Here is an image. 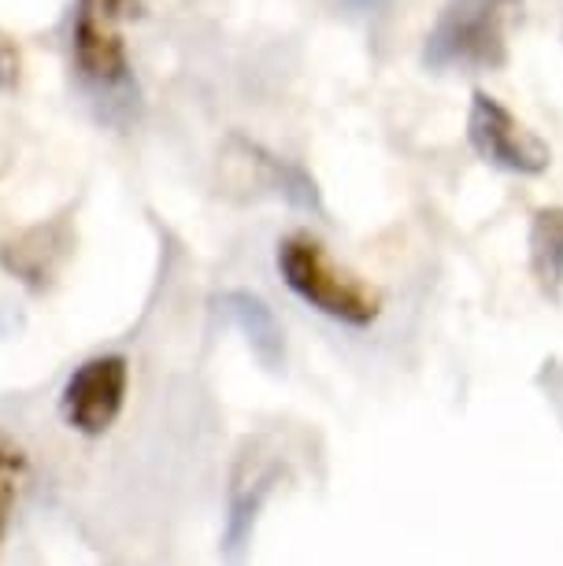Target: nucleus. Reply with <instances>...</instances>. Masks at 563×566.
<instances>
[{"label": "nucleus", "mask_w": 563, "mask_h": 566, "mask_svg": "<svg viewBox=\"0 0 563 566\" xmlns=\"http://www.w3.org/2000/svg\"><path fill=\"white\" fill-rule=\"evenodd\" d=\"M71 60L74 74H79L82 90L101 104V112L115 119L137 108V78L134 63L126 52V41L119 27L108 19L79 12L71 27Z\"/></svg>", "instance_id": "obj_3"}, {"label": "nucleus", "mask_w": 563, "mask_h": 566, "mask_svg": "<svg viewBox=\"0 0 563 566\" xmlns=\"http://www.w3.org/2000/svg\"><path fill=\"white\" fill-rule=\"evenodd\" d=\"M274 266H279L285 290L312 312L334 318L348 329H367L378 323L382 296L367 282H359L353 271L337 266L326 244L312 233L282 238L279 252H274Z\"/></svg>", "instance_id": "obj_2"}, {"label": "nucleus", "mask_w": 563, "mask_h": 566, "mask_svg": "<svg viewBox=\"0 0 563 566\" xmlns=\"http://www.w3.org/2000/svg\"><path fill=\"white\" fill-rule=\"evenodd\" d=\"M467 142H471L475 156L482 159L486 167L504 170V175L534 178V175H545L552 164V148L486 90H475V97H471Z\"/></svg>", "instance_id": "obj_5"}, {"label": "nucleus", "mask_w": 563, "mask_h": 566, "mask_svg": "<svg viewBox=\"0 0 563 566\" xmlns=\"http://www.w3.org/2000/svg\"><path fill=\"white\" fill-rule=\"evenodd\" d=\"M23 82V52H19V41L0 30V93H12Z\"/></svg>", "instance_id": "obj_10"}, {"label": "nucleus", "mask_w": 563, "mask_h": 566, "mask_svg": "<svg viewBox=\"0 0 563 566\" xmlns=\"http://www.w3.org/2000/svg\"><path fill=\"white\" fill-rule=\"evenodd\" d=\"M353 12H382V8L389 4V0H345Z\"/></svg>", "instance_id": "obj_12"}, {"label": "nucleus", "mask_w": 563, "mask_h": 566, "mask_svg": "<svg viewBox=\"0 0 563 566\" xmlns=\"http://www.w3.org/2000/svg\"><path fill=\"white\" fill-rule=\"evenodd\" d=\"M526 0H445L423 38V67L434 74L501 71L512 56V30L523 23Z\"/></svg>", "instance_id": "obj_1"}, {"label": "nucleus", "mask_w": 563, "mask_h": 566, "mask_svg": "<svg viewBox=\"0 0 563 566\" xmlns=\"http://www.w3.org/2000/svg\"><path fill=\"white\" fill-rule=\"evenodd\" d=\"M131 392V359L123 352H101L71 370L60 389V419L82 437H104L119 422Z\"/></svg>", "instance_id": "obj_4"}, {"label": "nucleus", "mask_w": 563, "mask_h": 566, "mask_svg": "<svg viewBox=\"0 0 563 566\" xmlns=\"http://www.w3.org/2000/svg\"><path fill=\"white\" fill-rule=\"evenodd\" d=\"M30 478V455L27 448L15 441L8 430H0V544H4L8 530H12L19 496Z\"/></svg>", "instance_id": "obj_9"}, {"label": "nucleus", "mask_w": 563, "mask_h": 566, "mask_svg": "<svg viewBox=\"0 0 563 566\" xmlns=\"http://www.w3.org/2000/svg\"><path fill=\"white\" fill-rule=\"evenodd\" d=\"M530 271L549 301L563 296V208H538L530 222Z\"/></svg>", "instance_id": "obj_8"}, {"label": "nucleus", "mask_w": 563, "mask_h": 566, "mask_svg": "<svg viewBox=\"0 0 563 566\" xmlns=\"http://www.w3.org/2000/svg\"><path fill=\"white\" fill-rule=\"evenodd\" d=\"M79 12L108 19V23H123V19L142 15V0H79Z\"/></svg>", "instance_id": "obj_11"}, {"label": "nucleus", "mask_w": 563, "mask_h": 566, "mask_svg": "<svg viewBox=\"0 0 563 566\" xmlns=\"http://www.w3.org/2000/svg\"><path fill=\"white\" fill-rule=\"evenodd\" d=\"M67 252H71L67 227H63V222H49V227H34V230L19 233L15 241H8L4 249H0V263H4L8 274H15L23 285L41 293L52 277L60 274Z\"/></svg>", "instance_id": "obj_6"}, {"label": "nucleus", "mask_w": 563, "mask_h": 566, "mask_svg": "<svg viewBox=\"0 0 563 566\" xmlns=\"http://www.w3.org/2000/svg\"><path fill=\"white\" fill-rule=\"evenodd\" d=\"M219 312L241 329V337L249 340L252 356H257L263 367H271V370L279 367L282 356H285V334H282L279 318H274V312L260 301L257 293H246V290L222 293Z\"/></svg>", "instance_id": "obj_7"}]
</instances>
